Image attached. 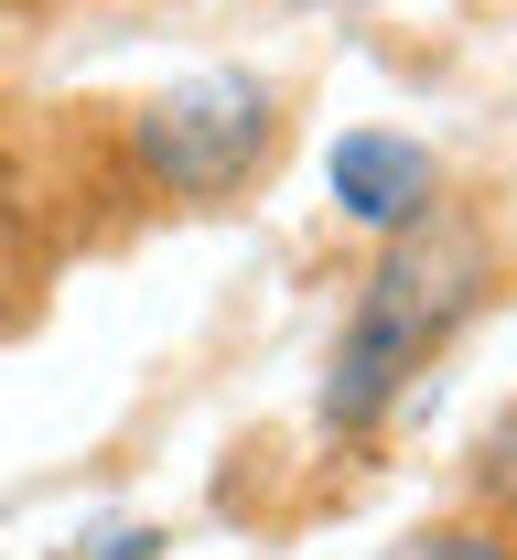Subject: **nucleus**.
<instances>
[{"mask_svg":"<svg viewBox=\"0 0 517 560\" xmlns=\"http://www.w3.org/2000/svg\"><path fill=\"white\" fill-rule=\"evenodd\" d=\"M485 280H496V248L453 206L410 215L399 237H377V270L356 280L345 335H334V366H324V431H334V442H367L377 420L410 399V377H432V355L474 324Z\"/></svg>","mask_w":517,"mask_h":560,"instance_id":"1","label":"nucleus"},{"mask_svg":"<svg viewBox=\"0 0 517 560\" xmlns=\"http://www.w3.org/2000/svg\"><path fill=\"white\" fill-rule=\"evenodd\" d=\"M281 130H292L281 86L226 66V75H184V86L141 97L119 119V151H130V184L162 206H237L248 184H270Z\"/></svg>","mask_w":517,"mask_h":560,"instance_id":"2","label":"nucleus"},{"mask_svg":"<svg viewBox=\"0 0 517 560\" xmlns=\"http://www.w3.org/2000/svg\"><path fill=\"white\" fill-rule=\"evenodd\" d=\"M324 184H334V206L356 215L367 237H399L410 215L443 206V162H432L410 130H345L334 162H324Z\"/></svg>","mask_w":517,"mask_h":560,"instance_id":"3","label":"nucleus"},{"mask_svg":"<svg viewBox=\"0 0 517 560\" xmlns=\"http://www.w3.org/2000/svg\"><path fill=\"white\" fill-rule=\"evenodd\" d=\"M388 560H517V539L485 517V506H453V517H432V528H410Z\"/></svg>","mask_w":517,"mask_h":560,"instance_id":"4","label":"nucleus"},{"mask_svg":"<svg viewBox=\"0 0 517 560\" xmlns=\"http://www.w3.org/2000/svg\"><path fill=\"white\" fill-rule=\"evenodd\" d=\"M463 506H485V517H517V399L485 420V442H474V464H463Z\"/></svg>","mask_w":517,"mask_h":560,"instance_id":"5","label":"nucleus"},{"mask_svg":"<svg viewBox=\"0 0 517 560\" xmlns=\"http://www.w3.org/2000/svg\"><path fill=\"white\" fill-rule=\"evenodd\" d=\"M22 324H33V270L0 248V335H22Z\"/></svg>","mask_w":517,"mask_h":560,"instance_id":"6","label":"nucleus"}]
</instances>
